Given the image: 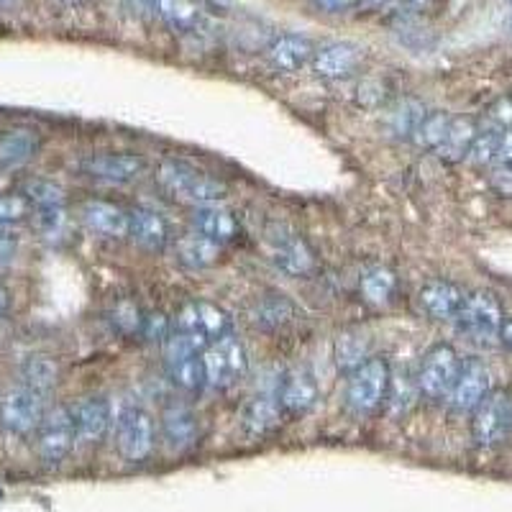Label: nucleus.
Segmentation results:
<instances>
[{
	"label": "nucleus",
	"mask_w": 512,
	"mask_h": 512,
	"mask_svg": "<svg viewBox=\"0 0 512 512\" xmlns=\"http://www.w3.org/2000/svg\"><path fill=\"white\" fill-rule=\"evenodd\" d=\"M159 180L172 195L190 200L195 205L221 203L226 198V185L223 182L205 175L203 169L190 162H182V159H164L159 164Z\"/></svg>",
	"instance_id": "1"
},
{
	"label": "nucleus",
	"mask_w": 512,
	"mask_h": 512,
	"mask_svg": "<svg viewBox=\"0 0 512 512\" xmlns=\"http://www.w3.org/2000/svg\"><path fill=\"white\" fill-rule=\"evenodd\" d=\"M390 364L384 359L369 356L364 364L349 372V387H346V402L356 415H372L384 405L390 395Z\"/></svg>",
	"instance_id": "2"
},
{
	"label": "nucleus",
	"mask_w": 512,
	"mask_h": 512,
	"mask_svg": "<svg viewBox=\"0 0 512 512\" xmlns=\"http://www.w3.org/2000/svg\"><path fill=\"white\" fill-rule=\"evenodd\" d=\"M203 367H205V384L228 390L236 382L246 377L249 369V356H246L244 344L239 338L228 331L226 336L216 338L208 349L203 351Z\"/></svg>",
	"instance_id": "3"
},
{
	"label": "nucleus",
	"mask_w": 512,
	"mask_h": 512,
	"mask_svg": "<svg viewBox=\"0 0 512 512\" xmlns=\"http://www.w3.org/2000/svg\"><path fill=\"white\" fill-rule=\"evenodd\" d=\"M472 418V436L479 446L495 448L512 438V390L500 387L482 400Z\"/></svg>",
	"instance_id": "4"
},
{
	"label": "nucleus",
	"mask_w": 512,
	"mask_h": 512,
	"mask_svg": "<svg viewBox=\"0 0 512 512\" xmlns=\"http://www.w3.org/2000/svg\"><path fill=\"white\" fill-rule=\"evenodd\" d=\"M461 333H466L474 341H492L500 336V328L505 323L502 305L492 292L474 290L466 292L464 305L454 320Z\"/></svg>",
	"instance_id": "5"
},
{
	"label": "nucleus",
	"mask_w": 512,
	"mask_h": 512,
	"mask_svg": "<svg viewBox=\"0 0 512 512\" xmlns=\"http://www.w3.org/2000/svg\"><path fill=\"white\" fill-rule=\"evenodd\" d=\"M461 359L454 346L436 344L425 351L418 367V392L431 400H446L459 377Z\"/></svg>",
	"instance_id": "6"
},
{
	"label": "nucleus",
	"mask_w": 512,
	"mask_h": 512,
	"mask_svg": "<svg viewBox=\"0 0 512 512\" xmlns=\"http://www.w3.org/2000/svg\"><path fill=\"white\" fill-rule=\"evenodd\" d=\"M44 395L18 384L0 395V425L13 436H29L44 418Z\"/></svg>",
	"instance_id": "7"
},
{
	"label": "nucleus",
	"mask_w": 512,
	"mask_h": 512,
	"mask_svg": "<svg viewBox=\"0 0 512 512\" xmlns=\"http://www.w3.org/2000/svg\"><path fill=\"white\" fill-rule=\"evenodd\" d=\"M77 441L75 420L70 408H52L44 413L41 425L36 428V448L44 464H59L70 456L72 446Z\"/></svg>",
	"instance_id": "8"
},
{
	"label": "nucleus",
	"mask_w": 512,
	"mask_h": 512,
	"mask_svg": "<svg viewBox=\"0 0 512 512\" xmlns=\"http://www.w3.org/2000/svg\"><path fill=\"white\" fill-rule=\"evenodd\" d=\"M118 454L131 464L149 459L154 451V420L141 408H126L116 423Z\"/></svg>",
	"instance_id": "9"
},
{
	"label": "nucleus",
	"mask_w": 512,
	"mask_h": 512,
	"mask_svg": "<svg viewBox=\"0 0 512 512\" xmlns=\"http://www.w3.org/2000/svg\"><path fill=\"white\" fill-rule=\"evenodd\" d=\"M172 331L198 338L205 346H210L216 338L226 336V333L231 331V318H228L226 310L218 308V305L198 300V303H190L180 310Z\"/></svg>",
	"instance_id": "10"
},
{
	"label": "nucleus",
	"mask_w": 512,
	"mask_h": 512,
	"mask_svg": "<svg viewBox=\"0 0 512 512\" xmlns=\"http://www.w3.org/2000/svg\"><path fill=\"white\" fill-rule=\"evenodd\" d=\"M489 392H492V372L487 364L479 359H466L461 361L459 377L451 387L448 402L456 413H474Z\"/></svg>",
	"instance_id": "11"
},
{
	"label": "nucleus",
	"mask_w": 512,
	"mask_h": 512,
	"mask_svg": "<svg viewBox=\"0 0 512 512\" xmlns=\"http://www.w3.org/2000/svg\"><path fill=\"white\" fill-rule=\"evenodd\" d=\"M192 226H195V233L216 241L218 246L231 244V241L239 239L241 233V223L236 213L221 203L195 205V210H192Z\"/></svg>",
	"instance_id": "12"
},
{
	"label": "nucleus",
	"mask_w": 512,
	"mask_h": 512,
	"mask_svg": "<svg viewBox=\"0 0 512 512\" xmlns=\"http://www.w3.org/2000/svg\"><path fill=\"white\" fill-rule=\"evenodd\" d=\"M361 64V49L349 41H333L313 54V72L323 80H346Z\"/></svg>",
	"instance_id": "13"
},
{
	"label": "nucleus",
	"mask_w": 512,
	"mask_h": 512,
	"mask_svg": "<svg viewBox=\"0 0 512 512\" xmlns=\"http://www.w3.org/2000/svg\"><path fill=\"white\" fill-rule=\"evenodd\" d=\"M464 297L466 292L461 290L459 285L446 280H436V282H428V285L420 290L418 303L428 318L448 323V320H456L461 305H464Z\"/></svg>",
	"instance_id": "14"
},
{
	"label": "nucleus",
	"mask_w": 512,
	"mask_h": 512,
	"mask_svg": "<svg viewBox=\"0 0 512 512\" xmlns=\"http://www.w3.org/2000/svg\"><path fill=\"white\" fill-rule=\"evenodd\" d=\"M80 218L90 233H98L103 239H126L128 236V213L113 203L88 200L82 205Z\"/></svg>",
	"instance_id": "15"
},
{
	"label": "nucleus",
	"mask_w": 512,
	"mask_h": 512,
	"mask_svg": "<svg viewBox=\"0 0 512 512\" xmlns=\"http://www.w3.org/2000/svg\"><path fill=\"white\" fill-rule=\"evenodd\" d=\"M162 438L172 451H190L200 443V418L190 408L172 405L162 415Z\"/></svg>",
	"instance_id": "16"
},
{
	"label": "nucleus",
	"mask_w": 512,
	"mask_h": 512,
	"mask_svg": "<svg viewBox=\"0 0 512 512\" xmlns=\"http://www.w3.org/2000/svg\"><path fill=\"white\" fill-rule=\"evenodd\" d=\"M72 420H75L77 441L95 443L100 438H105V433L111 431L113 415L111 405L103 400V397H88V400H80L72 408Z\"/></svg>",
	"instance_id": "17"
},
{
	"label": "nucleus",
	"mask_w": 512,
	"mask_h": 512,
	"mask_svg": "<svg viewBox=\"0 0 512 512\" xmlns=\"http://www.w3.org/2000/svg\"><path fill=\"white\" fill-rule=\"evenodd\" d=\"M313 41L300 34H280L267 47V59L274 70L280 72H297L305 64L313 62Z\"/></svg>",
	"instance_id": "18"
},
{
	"label": "nucleus",
	"mask_w": 512,
	"mask_h": 512,
	"mask_svg": "<svg viewBox=\"0 0 512 512\" xmlns=\"http://www.w3.org/2000/svg\"><path fill=\"white\" fill-rule=\"evenodd\" d=\"M141 169H144V159L136 154H95L85 162V172L93 180L111 182V185L131 182Z\"/></svg>",
	"instance_id": "19"
},
{
	"label": "nucleus",
	"mask_w": 512,
	"mask_h": 512,
	"mask_svg": "<svg viewBox=\"0 0 512 512\" xmlns=\"http://www.w3.org/2000/svg\"><path fill=\"white\" fill-rule=\"evenodd\" d=\"M128 236L146 251H162L169 244V226L157 210L136 208L128 213Z\"/></svg>",
	"instance_id": "20"
},
{
	"label": "nucleus",
	"mask_w": 512,
	"mask_h": 512,
	"mask_svg": "<svg viewBox=\"0 0 512 512\" xmlns=\"http://www.w3.org/2000/svg\"><path fill=\"white\" fill-rule=\"evenodd\" d=\"M277 400H280L285 413L303 415L318 405L320 387L318 382H315L313 374L305 372V369H297V372H292L290 377L282 382V392Z\"/></svg>",
	"instance_id": "21"
},
{
	"label": "nucleus",
	"mask_w": 512,
	"mask_h": 512,
	"mask_svg": "<svg viewBox=\"0 0 512 512\" xmlns=\"http://www.w3.org/2000/svg\"><path fill=\"white\" fill-rule=\"evenodd\" d=\"M274 264L290 277H305L313 272L315 256L300 236H274Z\"/></svg>",
	"instance_id": "22"
},
{
	"label": "nucleus",
	"mask_w": 512,
	"mask_h": 512,
	"mask_svg": "<svg viewBox=\"0 0 512 512\" xmlns=\"http://www.w3.org/2000/svg\"><path fill=\"white\" fill-rule=\"evenodd\" d=\"M41 139L31 128H11L0 136V169H18L39 152Z\"/></svg>",
	"instance_id": "23"
},
{
	"label": "nucleus",
	"mask_w": 512,
	"mask_h": 512,
	"mask_svg": "<svg viewBox=\"0 0 512 512\" xmlns=\"http://www.w3.org/2000/svg\"><path fill=\"white\" fill-rule=\"evenodd\" d=\"M159 16L177 34H198L203 29L205 8L200 0H157Z\"/></svg>",
	"instance_id": "24"
},
{
	"label": "nucleus",
	"mask_w": 512,
	"mask_h": 512,
	"mask_svg": "<svg viewBox=\"0 0 512 512\" xmlns=\"http://www.w3.org/2000/svg\"><path fill=\"white\" fill-rule=\"evenodd\" d=\"M282 405L277 397H254L244 410V431L251 438H264L282 423Z\"/></svg>",
	"instance_id": "25"
},
{
	"label": "nucleus",
	"mask_w": 512,
	"mask_h": 512,
	"mask_svg": "<svg viewBox=\"0 0 512 512\" xmlns=\"http://www.w3.org/2000/svg\"><path fill=\"white\" fill-rule=\"evenodd\" d=\"M479 134V126L474 118H466V116H459V118H451V126H448L446 136H443V141L438 144L436 154L438 159H443V162H461V159H466V154H469V146H472L474 136Z\"/></svg>",
	"instance_id": "26"
},
{
	"label": "nucleus",
	"mask_w": 512,
	"mask_h": 512,
	"mask_svg": "<svg viewBox=\"0 0 512 512\" xmlns=\"http://www.w3.org/2000/svg\"><path fill=\"white\" fill-rule=\"evenodd\" d=\"M177 259L190 269H208L221 259V246L200 236V233H190V236L177 241Z\"/></svg>",
	"instance_id": "27"
},
{
	"label": "nucleus",
	"mask_w": 512,
	"mask_h": 512,
	"mask_svg": "<svg viewBox=\"0 0 512 512\" xmlns=\"http://www.w3.org/2000/svg\"><path fill=\"white\" fill-rule=\"evenodd\" d=\"M169 377L177 387L187 392H198L205 387V367L203 354H187V356H169L167 359Z\"/></svg>",
	"instance_id": "28"
},
{
	"label": "nucleus",
	"mask_w": 512,
	"mask_h": 512,
	"mask_svg": "<svg viewBox=\"0 0 512 512\" xmlns=\"http://www.w3.org/2000/svg\"><path fill=\"white\" fill-rule=\"evenodd\" d=\"M423 118H425L423 103L415 98H405L390 111V118H387V131H390L395 139H413Z\"/></svg>",
	"instance_id": "29"
},
{
	"label": "nucleus",
	"mask_w": 512,
	"mask_h": 512,
	"mask_svg": "<svg viewBox=\"0 0 512 512\" xmlns=\"http://www.w3.org/2000/svg\"><path fill=\"white\" fill-rule=\"evenodd\" d=\"M361 295L372 305H387L397 292V274L387 267H372L359 282Z\"/></svg>",
	"instance_id": "30"
},
{
	"label": "nucleus",
	"mask_w": 512,
	"mask_h": 512,
	"mask_svg": "<svg viewBox=\"0 0 512 512\" xmlns=\"http://www.w3.org/2000/svg\"><path fill=\"white\" fill-rule=\"evenodd\" d=\"M369 338L361 331H344L336 341V364L344 372H354L359 364L369 359Z\"/></svg>",
	"instance_id": "31"
},
{
	"label": "nucleus",
	"mask_w": 512,
	"mask_h": 512,
	"mask_svg": "<svg viewBox=\"0 0 512 512\" xmlns=\"http://www.w3.org/2000/svg\"><path fill=\"white\" fill-rule=\"evenodd\" d=\"M26 200L31 203L34 210H49V208H64V190L59 185H54L52 180H29L24 182V190H21Z\"/></svg>",
	"instance_id": "32"
},
{
	"label": "nucleus",
	"mask_w": 512,
	"mask_h": 512,
	"mask_svg": "<svg viewBox=\"0 0 512 512\" xmlns=\"http://www.w3.org/2000/svg\"><path fill=\"white\" fill-rule=\"evenodd\" d=\"M57 364L49 356H31L24 364V384L36 392H49L57 384Z\"/></svg>",
	"instance_id": "33"
},
{
	"label": "nucleus",
	"mask_w": 512,
	"mask_h": 512,
	"mask_svg": "<svg viewBox=\"0 0 512 512\" xmlns=\"http://www.w3.org/2000/svg\"><path fill=\"white\" fill-rule=\"evenodd\" d=\"M451 113L446 111H433V113H425V118L420 121L418 131H415L413 141L418 146H423V149H431V152H436L438 144L443 141V136H446L448 126H451Z\"/></svg>",
	"instance_id": "34"
},
{
	"label": "nucleus",
	"mask_w": 512,
	"mask_h": 512,
	"mask_svg": "<svg viewBox=\"0 0 512 512\" xmlns=\"http://www.w3.org/2000/svg\"><path fill=\"white\" fill-rule=\"evenodd\" d=\"M500 139H502V131H495V128H479V134L474 136L466 159H469L472 164H477V167H489V164H495L497 154H500Z\"/></svg>",
	"instance_id": "35"
},
{
	"label": "nucleus",
	"mask_w": 512,
	"mask_h": 512,
	"mask_svg": "<svg viewBox=\"0 0 512 512\" xmlns=\"http://www.w3.org/2000/svg\"><path fill=\"white\" fill-rule=\"evenodd\" d=\"M31 213H34V208L21 192H0V226L26 221Z\"/></svg>",
	"instance_id": "36"
},
{
	"label": "nucleus",
	"mask_w": 512,
	"mask_h": 512,
	"mask_svg": "<svg viewBox=\"0 0 512 512\" xmlns=\"http://www.w3.org/2000/svg\"><path fill=\"white\" fill-rule=\"evenodd\" d=\"M292 315V308L287 300H282V297H274V300H269V303L262 305V310H259V323L262 326H282V323H287V318Z\"/></svg>",
	"instance_id": "37"
},
{
	"label": "nucleus",
	"mask_w": 512,
	"mask_h": 512,
	"mask_svg": "<svg viewBox=\"0 0 512 512\" xmlns=\"http://www.w3.org/2000/svg\"><path fill=\"white\" fill-rule=\"evenodd\" d=\"M113 323L121 328L123 333H134L144 326V318H141V310L131 303H121L113 313Z\"/></svg>",
	"instance_id": "38"
},
{
	"label": "nucleus",
	"mask_w": 512,
	"mask_h": 512,
	"mask_svg": "<svg viewBox=\"0 0 512 512\" xmlns=\"http://www.w3.org/2000/svg\"><path fill=\"white\" fill-rule=\"evenodd\" d=\"M489 118V126L487 128H495V131H505V128L512 126V100L510 98H502L497 100L487 113Z\"/></svg>",
	"instance_id": "39"
},
{
	"label": "nucleus",
	"mask_w": 512,
	"mask_h": 512,
	"mask_svg": "<svg viewBox=\"0 0 512 512\" xmlns=\"http://www.w3.org/2000/svg\"><path fill=\"white\" fill-rule=\"evenodd\" d=\"M123 6L131 16L141 18V21H152L154 16H159L157 0H123Z\"/></svg>",
	"instance_id": "40"
},
{
	"label": "nucleus",
	"mask_w": 512,
	"mask_h": 512,
	"mask_svg": "<svg viewBox=\"0 0 512 512\" xmlns=\"http://www.w3.org/2000/svg\"><path fill=\"white\" fill-rule=\"evenodd\" d=\"M497 162H500L505 169H512V126L502 131L500 154H497Z\"/></svg>",
	"instance_id": "41"
},
{
	"label": "nucleus",
	"mask_w": 512,
	"mask_h": 512,
	"mask_svg": "<svg viewBox=\"0 0 512 512\" xmlns=\"http://www.w3.org/2000/svg\"><path fill=\"white\" fill-rule=\"evenodd\" d=\"M315 3L328 13H346L354 11L356 6H361V0H315Z\"/></svg>",
	"instance_id": "42"
},
{
	"label": "nucleus",
	"mask_w": 512,
	"mask_h": 512,
	"mask_svg": "<svg viewBox=\"0 0 512 512\" xmlns=\"http://www.w3.org/2000/svg\"><path fill=\"white\" fill-rule=\"evenodd\" d=\"M13 254H16V239L8 236V233H0V267L11 262Z\"/></svg>",
	"instance_id": "43"
},
{
	"label": "nucleus",
	"mask_w": 512,
	"mask_h": 512,
	"mask_svg": "<svg viewBox=\"0 0 512 512\" xmlns=\"http://www.w3.org/2000/svg\"><path fill=\"white\" fill-rule=\"evenodd\" d=\"M497 338H500V344L505 346V349L512 354V318H507L505 323H502L500 336H497Z\"/></svg>",
	"instance_id": "44"
},
{
	"label": "nucleus",
	"mask_w": 512,
	"mask_h": 512,
	"mask_svg": "<svg viewBox=\"0 0 512 512\" xmlns=\"http://www.w3.org/2000/svg\"><path fill=\"white\" fill-rule=\"evenodd\" d=\"M410 6L418 8V11H431V8H436L441 0H408Z\"/></svg>",
	"instance_id": "45"
},
{
	"label": "nucleus",
	"mask_w": 512,
	"mask_h": 512,
	"mask_svg": "<svg viewBox=\"0 0 512 512\" xmlns=\"http://www.w3.org/2000/svg\"><path fill=\"white\" fill-rule=\"evenodd\" d=\"M8 305H11V292H8L6 287H0V315L6 313Z\"/></svg>",
	"instance_id": "46"
},
{
	"label": "nucleus",
	"mask_w": 512,
	"mask_h": 512,
	"mask_svg": "<svg viewBox=\"0 0 512 512\" xmlns=\"http://www.w3.org/2000/svg\"><path fill=\"white\" fill-rule=\"evenodd\" d=\"M59 3H64V6H80L85 0H59Z\"/></svg>",
	"instance_id": "47"
},
{
	"label": "nucleus",
	"mask_w": 512,
	"mask_h": 512,
	"mask_svg": "<svg viewBox=\"0 0 512 512\" xmlns=\"http://www.w3.org/2000/svg\"><path fill=\"white\" fill-rule=\"evenodd\" d=\"M3 172H6V169H0V175H3ZM0 192H6V180H3V177H0Z\"/></svg>",
	"instance_id": "48"
},
{
	"label": "nucleus",
	"mask_w": 512,
	"mask_h": 512,
	"mask_svg": "<svg viewBox=\"0 0 512 512\" xmlns=\"http://www.w3.org/2000/svg\"><path fill=\"white\" fill-rule=\"evenodd\" d=\"M11 3H16V0H0V6H11Z\"/></svg>",
	"instance_id": "49"
},
{
	"label": "nucleus",
	"mask_w": 512,
	"mask_h": 512,
	"mask_svg": "<svg viewBox=\"0 0 512 512\" xmlns=\"http://www.w3.org/2000/svg\"><path fill=\"white\" fill-rule=\"evenodd\" d=\"M369 3H374V6H382V3H387V0H369Z\"/></svg>",
	"instance_id": "50"
}]
</instances>
